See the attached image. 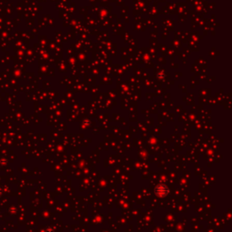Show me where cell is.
I'll return each mask as SVG.
<instances>
[{"mask_svg": "<svg viewBox=\"0 0 232 232\" xmlns=\"http://www.w3.org/2000/svg\"><path fill=\"white\" fill-rule=\"evenodd\" d=\"M155 191L156 192H159V193H157V194H158V195H160V196H163V194H164V195H166V194L168 193L167 192L168 191L167 188H166L165 186H163V185H160V186L157 187V189H156Z\"/></svg>", "mask_w": 232, "mask_h": 232, "instance_id": "6da1fadb", "label": "cell"}]
</instances>
